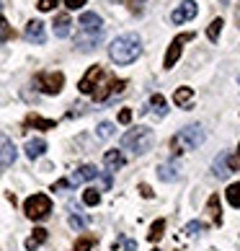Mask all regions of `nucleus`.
<instances>
[{"mask_svg":"<svg viewBox=\"0 0 240 251\" xmlns=\"http://www.w3.org/2000/svg\"><path fill=\"white\" fill-rule=\"evenodd\" d=\"M23 34H26V39L34 42V44H44V39H47V31H44V24L42 21H29Z\"/></svg>","mask_w":240,"mask_h":251,"instance_id":"obj_12","label":"nucleus"},{"mask_svg":"<svg viewBox=\"0 0 240 251\" xmlns=\"http://www.w3.org/2000/svg\"><path fill=\"white\" fill-rule=\"evenodd\" d=\"M207 212H209V218H212L215 226L222 223V207H219V197H217V194H212V197L207 200Z\"/></svg>","mask_w":240,"mask_h":251,"instance_id":"obj_17","label":"nucleus"},{"mask_svg":"<svg viewBox=\"0 0 240 251\" xmlns=\"http://www.w3.org/2000/svg\"><path fill=\"white\" fill-rule=\"evenodd\" d=\"M57 5H60V0H39V11H44V13H47V11H54Z\"/></svg>","mask_w":240,"mask_h":251,"instance_id":"obj_32","label":"nucleus"},{"mask_svg":"<svg viewBox=\"0 0 240 251\" xmlns=\"http://www.w3.org/2000/svg\"><path fill=\"white\" fill-rule=\"evenodd\" d=\"M44 153H47V140H42V137H34V140L26 143V155L31 158H42Z\"/></svg>","mask_w":240,"mask_h":251,"instance_id":"obj_15","label":"nucleus"},{"mask_svg":"<svg viewBox=\"0 0 240 251\" xmlns=\"http://www.w3.org/2000/svg\"><path fill=\"white\" fill-rule=\"evenodd\" d=\"M153 251H160V249H153Z\"/></svg>","mask_w":240,"mask_h":251,"instance_id":"obj_41","label":"nucleus"},{"mask_svg":"<svg viewBox=\"0 0 240 251\" xmlns=\"http://www.w3.org/2000/svg\"><path fill=\"white\" fill-rule=\"evenodd\" d=\"M191 99H194V88H189V86H181V88H176V94H173V101H176L178 106H189Z\"/></svg>","mask_w":240,"mask_h":251,"instance_id":"obj_22","label":"nucleus"},{"mask_svg":"<svg viewBox=\"0 0 240 251\" xmlns=\"http://www.w3.org/2000/svg\"><path fill=\"white\" fill-rule=\"evenodd\" d=\"M238 83H240V78H238Z\"/></svg>","mask_w":240,"mask_h":251,"instance_id":"obj_43","label":"nucleus"},{"mask_svg":"<svg viewBox=\"0 0 240 251\" xmlns=\"http://www.w3.org/2000/svg\"><path fill=\"white\" fill-rule=\"evenodd\" d=\"M191 39H194V31H186V34H178L176 39L171 42V47H168V54H165V62H163V68H165V70H171L173 65L178 62L181 52H183V44H186V42H191Z\"/></svg>","mask_w":240,"mask_h":251,"instance_id":"obj_6","label":"nucleus"},{"mask_svg":"<svg viewBox=\"0 0 240 251\" xmlns=\"http://www.w3.org/2000/svg\"><path fill=\"white\" fill-rule=\"evenodd\" d=\"M163 230H165V220H155L153 226H150V233H147V238H150L153 244H155V241L163 238Z\"/></svg>","mask_w":240,"mask_h":251,"instance_id":"obj_25","label":"nucleus"},{"mask_svg":"<svg viewBox=\"0 0 240 251\" xmlns=\"http://www.w3.org/2000/svg\"><path fill=\"white\" fill-rule=\"evenodd\" d=\"M178 171H181V166L178 163H163V166H158V179H163V181H178Z\"/></svg>","mask_w":240,"mask_h":251,"instance_id":"obj_14","label":"nucleus"},{"mask_svg":"<svg viewBox=\"0 0 240 251\" xmlns=\"http://www.w3.org/2000/svg\"><path fill=\"white\" fill-rule=\"evenodd\" d=\"M147 106H150V111L155 117H165V111H168V109H165V99L160 94H153L150 101H147Z\"/></svg>","mask_w":240,"mask_h":251,"instance_id":"obj_20","label":"nucleus"},{"mask_svg":"<svg viewBox=\"0 0 240 251\" xmlns=\"http://www.w3.org/2000/svg\"><path fill=\"white\" fill-rule=\"evenodd\" d=\"M104 163H106L109 171H119V169L124 166V155L119 153V151H109V153L104 155Z\"/></svg>","mask_w":240,"mask_h":251,"instance_id":"obj_19","label":"nucleus"},{"mask_svg":"<svg viewBox=\"0 0 240 251\" xmlns=\"http://www.w3.org/2000/svg\"><path fill=\"white\" fill-rule=\"evenodd\" d=\"M83 202L90 204V207H93V204H98V202H101V194H98V189H86V194H83Z\"/></svg>","mask_w":240,"mask_h":251,"instance_id":"obj_30","label":"nucleus"},{"mask_svg":"<svg viewBox=\"0 0 240 251\" xmlns=\"http://www.w3.org/2000/svg\"><path fill=\"white\" fill-rule=\"evenodd\" d=\"M16 161V145L11 137L0 135V166H13Z\"/></svg>","mask_w":240,"mask_h":251,"instance_id":"obj_10","label":"nucleus"},{"mask_svg":"<svg viewBox=\"0 0 240 251\" xmlns=\"http://www.w3.org/2000/svg\"><path fill=\"white\" fill-rule=\"evenodd\" d=\"M65 5H67L70 11H78V8L86 5V0H65Z\"/></svg>","mask_w":240,"mask_h":251,"instance_id":"obj_35","label":"nucleus"},{"mask_svg":"<svg viewBox=\"0 0 240 251\" xmlns=\"http://www.w3.org/2000/svg\"><path fill=\"white\" fill-rule=\"evenodd\" d=\"M140 194H142L145 200H153V189L147 187V184H140Z\"/></svg>","mask_w":240,"mask_h":251,"instance_id":"obj_38","label":"nucleus"},{"mask_svg":"<svg viewBox=\"0 0 240 251\" xmlns=\"http://www.w3.org/2000/svg\"><path fill=\"white\" fill-rule=\"evenodd\" d=\"M98 39H101V34H80L78 36V47L83 52H88V50H93L96 44H98Z\"/></svg>","mask_w":240,"mask_h":251,"instance_id":"obj_23","label":"nucleus"},{"mask_svg":"<svg viewBox=\"0 0 240 251\" xmlns=\"http://www.w3.org/2000/svg\"><path fill=\"white\" fill-rule=\"evenodd\" d=\"M26 125L36 127V129H54V119H44L39 114H29L26 117Z\"/></svg>","mask_w":240,"mask_h":251,"instance_id":"obj_21","label":"nucleus"},{"mask_svg":"<svg viewBox=\"0 0 240 251\" xmlns=\"http://www.w3.org/2000/svg\"><path fill=\"white\" fill-rule=\"evenodd\" d=\"M62 189H70V181H67V179H60V181L52 187V192H62Z\"/></svg>","mask_w":240,"mask_h":251,"instance_id":"obj_36","label":"nucleus"},{"mask_svg":"<svg viewBox=\"0 0 240 251\" xmlns=\"http://www.w3.org/2000/svg\"><path fill=\"white\" fill-rule=\"evenodd\" d=\"M119 122H122V125H129V122H132V111H129V109H122V111H119Z\"/></svg>","mask_w":240,"mask_h":251,"instance_id":"obj_34","label":"nucleus"},{"mask_svg":"<svg viewBox=\"0 0 240 251\" xmlns=\"http://www.w3.org/2000/svg\"><path fill=\"white\" fill-rule=\"evenodd\" d=\"M0 36H3V39H11V36H13V29L5 24V18L0 21Z\"/></svg>","mask_w":240,"mask_h":251,"instance_id":"obj_33","label":"nucleus"},{"mask_svg":"<svg viewBox=\"0 0 240 251\" xmlns=\"http://www.w3.org/2000/svg\"><path fill=\"white\" fill-rule=\"evenodd\" d=\"M70 210H72V212H70V228L83 230V228L88 226V218H83V215H80V212H78L75 207H70Z\"/></svg>","mask_w":240,"mask_h":251,"instance_id":"obj_24","label":"nucleus"},{"mask_svg":"<svg viewBox=\"0 0 240 251\" xmlns=\"http://www.w3.org/2000/svg\"><path fill=\"white\" fill-rule=\"evenodd\" d=\"M96 244V236H80L75 241V246H72V251H90Z\"/></svg>","mask_w":240,"mask_h":251,"instance_id":"obj_26","label":"nucleus"},{"mask_svg":"<svg viewBox=\"0 0 240 251\" xmlns=\"http://www.w3.org/2000/svg\"><path fill=\"white\" fill-rule=\"evenodd\" d=\"M222 26H225V24H222V18H215V21L209 24V29H207V36H209L212 42H217V39H219V31H222Z\"/></svg>","mask_w":240,"mask_h":251,"instance_id":"obj_28","label":"nucleus"},{"mask_svg":"<svg viewBox=\"0 0 240 251\" xmlns=\"http://www.w3.org/2000/svg\"><path fill=\"white\" fill-rule=\"evenodd\" d=\"M230 155L227 153H219L217 158H215V163H212V171H215V176L217 179H227L230 176Z\"/></svg>","mask_w":240,"mask_h":251,"instance_id":"obj_13","label":"nucleus"},{"mask_svg":"<svg viewBox=\"0 0 240 251\" xmlns=\"http://www.w3.org/2000/svg\"><path fill=\"white\" fill-rule=\"evenodd\" d=\"M106 73H104V68L101 65H93V68H88V73L83 75V80H80V94H93V91L98 88V83H101V78H104Z\"/></svg>","mask_w":240,"mask_h":251,"instance_id":"obj_7","label":"nucleus"},{"mask_svg":"<svg viewBox=\"0 0 240 251\" xmlns=\"http://www.w3.org/2000/svg\"><path fill=\"white\" fill-rule=\"evenodd\" d=\"M204 230H207V226H204V223H199V220H191V223H189V226H186V233H189V236H196V233H204Z\"/></svg>","mask_w":240,"mask_h":251,"instance_id":"obj_31","label":"nucleus"},{"mask_svg":"<svg viewBox=\"0 0 240 251\" xmlns=\"http://www.w3.org/2000/svg\"><path fill=\"white\" fill-rule=\"evenodd\" d=\"M153 129L150 127H134V129H129V132L122 137V148L124 151H132L134 155H142L147 153L153 148Z\"/></svg>","mask_w":240,"mask_h":251,"instance_id":"obj_2","label":"nucleus"},{"mask_svg":"<svg viewBox=\"0 0 240 251\" xmlns=\"http://www.w3.org/2000/svg\"><path fill=\"white\" fill-rule=\"evenodd\" d=\"M80 29H83V34H104V21H101L98 13H83Z\"/></svg>","mask_w":240,"mask_h":251,"instance_id":"obj_9","label":"nucleus"},{"mask_svg":"<svg viewBox=\"0 0 240 251\" xmlns=\"http://www.w3.org/2000/svg\"><path fill=\"white\" fill-rule=\"evenodd\" d=\"M227 163H230V171H238V169H240V153H238V155H233Z\"/></svg>","mask_w":240,"mask_h":251,"instance_id":"obj_37","label":"nucleus"},{"mask_svg":"<svg viewBox=\"0 0 240 251\" xmlns=\"http://www.w3.org/2000/svg\"><path fill=\"white\" fill-rule=\"evenodd\" d=\"M196 11H199V5L194 3V0H183L176 11L171 13V21L173 24H186V21H191V18L196 16Z\"/></svg>","mask_w":240,"mask_h":251,"instance_id":"obj_8","label":"nucleus"},{"mask_svg":"<svg viewBox=\"0 0 240 251\" xmlns=\"http://www.w3.org/2000/svg\"><path fill=\"white\" fill-rule=\"evenodd\" d=\"M124 251H137V244L134 241H124Z\"/></svg>","mask_w":240,"mask_h":251,"instance_id":"obj_39","label":"nucleus"},{"mask_svg":"<svg viewBox=\"0 0 240 251\" xmlns=\"http://www.w3.org/2000/svg\"><path fill=\"white\" fill-rule=\"evenodd\" d=\"M114 135V125L111 122H101L98 125V140H109Z\"/></svg>","mask_w":240,"mask_h":251,"instance_id":"obj_29","label":"nucleus"},{"mask_svg":"<svg viewBox=\"0 0 240 251\" xmlns=\"http://www.w3.org/2000/svg\"><path fill=\"white\" fill-rule=\"evenodd\" d=\"M70 16L67 13H60L57 18H54V36H60V39H65V36H70Z\"/></svg>","mask_w":240,"mask_h":251,"instance_id":"obj_16","label":"nucleus"},{"mask_svg":"<svg viewBox=\"0 0 240 251\" xmlns=\"http://www.w3.org/2000/svg\"><path fill=\"white\" fill-rule=\"evenodd\" d=\"M0 21H3V16H0Z\"/></svg>","mask_w":240,"mask_h":251,"instance_id":"obj_42","label":"nucleus"},{"mask_svg":"<svg viewBox=\"0 0 240 251\" xmlns=\"http://www.w3.org/2000/svg\"><path fill=\"white\" fill-rule=\"evenodd\" d=\"M44 241H47V230H44V228H34L31 236L26 238V251H36Z\"/></svg>","mask_w":240,"mask_h":251,"instance_id":"obj_18","label":"nucleus"},{"mask_svg":"<svg viewBox=\"0 0 240 251\" xmlns=\"http://www.w3.org/2000/svg\"><path fill=\"white\" fill-rule=\"evenodd\" d=\"M204 129H201L199 125H189V127H183L181 132L171 140V148H173V153H183V151H194V148H199L201 143H204Z\"/></svg>","mask_w":240,"mask_h":251,"instance_id":"obj_3","label":"nucleus"},{"mask_svg":"<svg viewBox=\"0 0 240 251\" xmlns=\"http://www.w3.org/2000/svg\"><path fill=\"white\" fill-rule=\"evenodd\" d=\"M142 52V42L137 34H122L116 36L111 42V47H109V57H111L116 65H129L140 57Z\"/></svg>","mask_w":240,"mask_h":251,"instance_id":"obj_1","label":"nucleus"},{"mask_svg":"<svg viewBox=\"0 0 240 251\" xmlns=\"http://www.w3.org/2000/svg\"><path fill=\"white\" fill-rule=\"evenodd\" d=\"M137 3H142V0H129V5H132V8H140Z\"/></svg>","mask_w":240,"mask_h":251,"instance_id":"obj_40","label":"nucleus"},{"mask_svg":"<svg viewBox=\"0 0 240 251\" xmlns=\"http://www.w3.org/2000/svg\"><path fill=\"white\" fill-rule=\"evenodd\" d=\"M23 212H26V218H31V220H44L52 212V200L47 194H31V197L23 202Z\"/></svg>","mask_w":240,"mask_h":251,"instance_id":"obj_4","label":"nucleus"},{"mask_svg":"<svg viewBox=\"0 0 240 251\" xmlns=\"http://www.w3.org/2000/svg\"><path fill=\"white\" fill-rule=\"evenodd\" d=\"M36 86H39V91H44V94H60L62 86H65V75L62 73H39L36 75Z\"/></svg>","mask_w":240,"mask_h":251,"instance_id":"obj_5","label":"nucleus"},{"mask_svg":"<svg viewBox=\"0 0 240 251\" xmlns=\"http://www.w3.org/2000/svg\"><path fill=\"white\" fill-rule=\"evenodd\" d=\"M227 202L233 204V207H240V181L227 187Z\"/></svg>","mask_w":240,"mask_h":251,"instance_id":"obj_27","label":"nucleus"},{"mask_svg":"<svg viewBox=\"0 0 240 251\" xmlns=\"http://www.w3.org/2000/svg\"><path fill=\"white\" fill-rule=\"evenodd\" d=\"M96 176H98V169H96V166H80V169L78 171H72V176H70V187H78V184H83V181H90V179H96Z\"/></svg>","mask_w":240,"mask_h":251,"instance_id":"obj_11","label":"nucleus"}]
</instances>
